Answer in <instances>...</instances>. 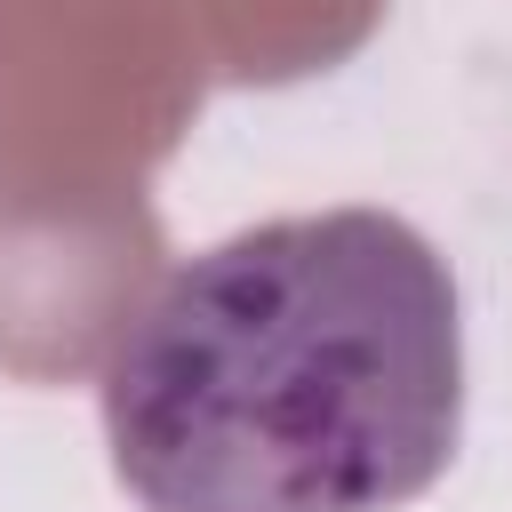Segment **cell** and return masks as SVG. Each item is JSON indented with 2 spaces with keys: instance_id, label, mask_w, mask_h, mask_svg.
Masks as SVG:
<instances>
[{
  "instance_id": "obj_1",
  "label": "cell",
  "mask_w": 512,
  "mask_h": 512,
  "mask_svg": "<svg viewBox=\"0 0 512 512\" xmlns=\"http://www.w3.org/2000/svg\"><path fill=\"white\" fill-rule=\"evenodd\" d=\"M96 400L136 512H400L464 440V296L392 208L272 216L136 304Z\"/></svg>"
}]
</instances>
